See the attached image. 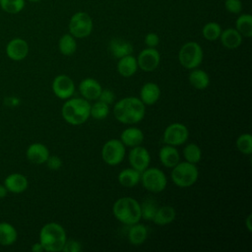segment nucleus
Masks as SVG:
<instances>
[{"mask_svg":"<svg viewBox=\"0 0 252 252\" xmlns=\"http://www.w3.org/2000/svg\"><path fill=\"white\" fill-rule=\"evenodd\" d=\"M145 113L146 105L136 96L123 97L113 106V115L122 124H137L144 119Z\"/></svg>","mask_w":252,"mask_h":252,"instance_id":"obj_1","label":"nucleus"},{"mask_svg":"<svg viewBox=\"0 0 252 252\" xmlns=\"http://www.w3.org/2000/svg\"><path fill=\"white\" fill-rule=\"evenodd\" d=\"M91 103L84 97H70L66 99L61 108L63 119L70 125L84 124L90 115Z\"/></svg>","mask_w":252,"mask_h":252,"instance_id":"obj_2","label":"nucleus"},{"mask_svg":"<svg viewBox=\"0 0 252 252\" xmlns=\"http://www.w3.org/2000/svg\"><path fill=\"white\" fill-rule=\"evenodd\" d=\"M66 240V231L60 223L54 221L47 222L39 230V243L42 245L44 251H62Z\"/></svg>","mask_w":252,"mask_h":252,"instance_id":"obj_3","label":"nucleus"},{"mask_svg":"<svg viewBox=\"0 0 252 252\" xmlns=\"http://www.w3.org/2000/svg\"><path fill=\"white\" fill-rule=\"evenodd\" d=\"M115 219L123 224L131 225L141 220V205L132 197H121L112 206Z\"/></svg>","mask_w":252,"mask_h":252,"instance_id":"obj_4","label":"nucleus"},{"mask_svg":"<svg viewBox=\"0 0 252 252\" xmlns=\"http://www.w3.org/2000/svg\"><path fill=\"white\" fill-rule=\"evenodd\" d=\"M173 183L181 188L190 187L196 183L199 177V170L196 164L188 161H179L172 167L170 174Z\"/></svg>","mask_w":252,"mask_h":252,"instance_id":"obj_5","label":"nucleus"},{"mask_svg":"<svg viewBox=\"0 0 252 252\" xmlns=\"http://www.w3.org/2000/svg\"><path fill=\"white\" fill-rule=\"evenodd\" d=\"M204 58L202 46L196 41L184 43L178 51V61L186 69L192 70L198 68Z\"/></svg>","mask_w":252,"mask_h":252,"instance_id":"obj_6","label":"nucleus"},{"mask_svg":"<svg viewBox=\"0 0 252 252\" xmlns=\"http://www.w3.org/2000/svg\"><path fill=\"white\" fill-rule=\"evenodd\" d=\"M142 185L145 189L153 193L162 192L166 185L167 179L164 172L158 167H147L141 172Z\"/></svg>","mask_w":252,"mask_h":252,"instance_id":"obj_7","label":"nucleus"},{"mask_svg":"<svg viewBox=\"0 0 252 252\" xmlns=\"http://www.w3.org/2000/svg\"><path fill=\"white\" fill-rule=\"evenodd\" d=\"M93 19L88 13L83 11L76 12L71 17L68 25L69 33L76 38L88 37L93 32Z\"/></svg>","mask_w":252,"mask_h":252,"instance_id":"obj_8","label":"nucleus"},{"mask_svg":"<svg viewBox=\"0 0 252 252\" xmlns=\"http://www.w3.org/2000/svg\"><path fill=\"white\" fill-rule=\"evenodd\" d=\"M125 154V146L118 139H110L106 141L101 149V158L103 161L110 166H115L122 162Z\"/></svg>","mask_w":252,"mask_h":252,"instance_id":"obj_9","label":"nucleus"},{"mask_svg":"<svg viewBox=\"0 0 252 252\" xmlns=\"http://www.w3.org/2000/svg\"><path fill=\"white\" fill-rule=\"evenodd\" d=\"M189 138L188 128L179 122L169 124L163 132V142L174 147L181 146L187 142Z\"/></svg>","mask_w":252,"mask_h":252,"instance_id":"obj_10","label":"nucleus"},{"mask_svg":"<svg viewBox=\"0 0 252 252\" xmlns=\"http://www.w3.org/2000/svg\"><path fill=\"white\" fill-rule=\"evenodd\" d=\"M51 89L55 96L66 100L73 96L75 93V84L71 77L65 74H61L53 79Z\"/></svg>","mask_w":252,"mask_h":252,"instance_id":"obj_11","label":"nucleus"},{"mask_svg":"<svg viewBox=\"0 0 252 252\" xmlns=\"http://www.w3.org/2000/svg\"><path fill=\"white\" fill-rule=\"evenodd\" d=\"M136 59L138 68L144 72H153L160 63V54L156 47H147L138 54Z\"/></svg>","mask_w":252,"mask_h":252,"instance_id":"obj_12","label":"nucleus"},{"mask_svg":"<svg viewBox=\"0 0 252 252\" xmlns=\"http://www.w3.org/2000/svg\"><path fill=\"white\" fill-rule=\"evenodd\" d=\"M128 159L131 167L142 172L143 170H145L147 167L150 166L151 156L149 151L145 147L139 145V146L133 147L130 150L128 155Z\"/></svg>","mask_w":252,"mask_h":252,"instance_id":"obj_13","label":"nucleus"},{"mask_svg":"<svg viewBox=\"0 0 252 252\" xmlns=\"http://www.w3.org/2000/svg\"><path fill=\"white\" fill-rule=\"evenodd\" d=\"M6 54L11 60L21 61L29 54V44L23 38H13L6 45Z\"/></svg>","mask_w":252,"mask_h":252,"instance_id":"obj_14","label":"nucleus"},{"mask_svg":"<svg viewBox=\"0 0 252 252\" xmlns=\"http://www.w3.org/2000/svg\"><path fill=\"white\" fill-rule=\"evenodd\" d=\"M101 85L94 78H85L79 84V92L87 100H96L101 93Z\"/></svg>","mask_w":252,"mask_h":252,"instance_id":"obj_15","label":"nucleus"},{"mask_svg":"<svg viewBox=\"0 0 252 252\" xmlns=\"http://www.w3.org/2000/svg\"><path fill=\"white\" fill-rule=\"evenodd\" d=\"M49 155L50 154H49L48 148L44 144L38 143V142L31 144L26 151L27 158L32 163H34V164L45 163Z\"/></svg>","mask_w":252,"mask_h":252,"instance_id":"obj_16","label":"nucleus"},{"mask_svg":"<svg viewBox=\"0 0 252 252\" xmlns=\"http://www.w3.org/2000/svg\"><path fill=\"white\" fill-rule=\"evenodd\" d=\"M4 185L7 188L8 192L20 194V193L25 192L28 189L29 181H28V178L25 175H23L22 173L14 172V173L9 174L5 178Z\"/></svg>","mask_w":252,"mask_h":252,"instance_id":"obj_17","label":"nucleus"},{"mask_svg":"<svg viewBox=\"0 0 252 252\" xmlns=\"http://www.w3.org/2000/svg\"><path fill=\"white\" fill-rule=\"evenodd\" d=\"M158 158L161 164L168 168H172L180 161V154L176 147L167 144L160 148Z\"/></svg>","mask_w":252,"mask_h":252,"instance_id":"obj_18","label":"nucleus"},{"mask_svg":"<svg viewBox=\"0 0 252 252\" xmlns=\"http://www.w3.org/2000/svg\"><path fill=\"white\" fill-rule=\"evenodd\" d=\"M160 89L158 85L153 82H148L143 85L140 90V99L145 105H153L159 99Z\"/></svg>","mask_w":252,"mask_h":252,"instance_id":"obj_19","label":"nucleus"},{"mask_svg":"<svg viewBox=\"0 0 252 252\" xmlns=\"http://www.w3.org/2000/svg\"><path fill=\"white\" fill-rule=\"evenodd\" d=\"M120 141L124 144L125 147H136L143 143L144 133L140 128L137 127H127L125 128L120 135Z\"/></svg>","mask_w":252,"mask_h":252,"instance_id":"obj_20","label":"nucleus"},{"mask_svg":"<svg viewBox=\"0 0 252 252\" xmlns=\"http://www.w3.org/2000/svg\"><path fill=\"white\" fill-rule=\"evenodd\" d=\"M242 35L236 31L235 28H228L221 31L220 39L221 44L227 49H236L242 43Z\"/></svg>","mask_w":252,"mask_h":252,"instance_id":"obj_21","label":"nucleus"},{"mask_svg":"<svg viewBox=\"0 0 252 252\" xmlns=\"http://www.w3.org/2000/svg\"><path fill=\"white\" fill-rule=\"evenodd\" d=\"M137 69H138L137 59L132 54L119 58L117 63V71L122 77H125V78L132 77L137 72Z\"/></svg>","mask_w":252,"mask_h":252,"instance_id":"obj_22","label":"nucleus"},{"mask_svg":"<svg viewBox=\"0 0 252 252\" xmlns=\"http://www.w3.org/2000/svg\"><path fill=\"white\" fill-rule=\"evenodd\" d=\"M109 51L117 59L132 54L133 45L122 38H112L109 41Z\"/></svg>","mask_w":252,"mask_h":252,"instance_id":"obj_23","label":"nucleus"},{"mask_svg":"<svg viewBox=\"0 0 252 252\" xmlns=\"http://www.w3.org/2000/svg\"><path fill=\"white\" fill-rule=\"evenodd\" d=\"M118 182L123 186L127 188H132L136 186L141 179V172L134 169L133 167L124 168L122 169L117 176Z\"/></svg>","mask_w":252,"mask_h":252,"instance_id":"obj_24","label":"nucleus"},{"mask_svg":"<svg viewBox=\"0 0 252 252\" xmlns=\"http://www.w3.org/2000/svg\"><path fill=\"white\" fill-rule=\"evenodd\" d=\"M148 237V229L142 223H134L130 225L128 231V240L134 246L142 245Z\"/></svg>","mask_w":252,"mask_h":252,"instance_id":"obj_25","label":"nucleus"},{"mask_svg":"<svg viewBox=\"0 0 252 252\" xmlns=\"http://www.w3.org/2000/svg\"><path fill=\"white\" fill-rule=\"evenodd\" d=\"M176 217L175 209L172 206L165 205L158 207L153 219V221L158 225H165L171 223Z\"/></svg>","mask_w":252,"mask_h":252,"instance_id":"obj_26","label":"nucleus"},{"mask_svg":"<svg viewBox=\"0 0 252 252\" xmlns=\"http://www.w3.org/2000/svg\"><path fill=\"white\" fill-rule=\"evenodd\" d=\"M188 80L191 86L197 90H205L210 85V77L208 73L198 68L192 69L188 76Z\"/></svg>","mask_w":252,"mask_h":252,"instance_id":"obj_27","label":"nucleus"},{"mask_svg":"<svg viewBox=\"0 0 252 252\" xmlns=\"http://www.w3.org/2000/svg\"><path fill=\"white\" fill-rule=\"evenodd\" d=\"M18 232L14 225L9 222H0V245L10 246L16 242Z\"/></svg>","mask_w":252,"mask_h":252,"instance_id":"obj_28","label":"nucleus"},{"mask_svg":"<svg viewBox=\"0 0 252 252\" xmlns=\"http://www.w3.org/2000/svg\"><path fill=\"white\" fill-rule=\"evenodd\" d=\"M58 48L61 54L65 56L73 55L77 50V41L71 33L63 34L58 41Z\"/></svg>","mask_w":252,"mask_h":252,"instance_id":"obj_29","label":"nucleus"},{"mask_svg":"<svg viewBox=\"0 0 252 252\" xmlns=\"http://www.w3.org/2000/svg\"><path fill=\"white\" fill-rule=\"evenodd\" d=\"M236 31L244 37L252 36V16L250 14H242L235 21Z\"/></svg>","mask_w":252,"mask_h":252,"instance_id":"obj_30","label":"nucleus"},{"mask_svg":"<svg viewBox=\"0 0 252 252\" xmlns=\"http://www.w3.org/2000/svg\"><path fill=\"white\" fill-rule=\"evenodd\" d=\"M183 157L186 161L197 164L202 158L201 148L195 143H189L183 149Z\"/></svg>","mask_w":252,"mask_h":252,"instance_id":"obj_31","label":"nucleus"},{"mask_svg":"<svg viewBox=\"0 0 252 252\" xmlns=\"http://www.w3.org/2000/svg\"><path fill=\"white\" fill-rule=\"evenodd\" d=\"M221 27L216 22L207 23L202 29V35L209 41H215L219 39L221 33Z\"/></svg>","mask_w":252,"mask_h":252,"instance_id":"obj_32","label":"nucleus"},{"mask_svg":"<svg viewBox=\"0 0 252 252\" xmlns=\"http://www.w3.org/2000/svg\"><path fill=\"white\" fill-rule=\"evenodd\" d=\"M141 205V218L145 220H153L157 210L158 208V203L151 198H148L143 201Z\"/></svg>","mask_w":252,"mask_h":252,"instance_id":"obj_33","label":"nucleus"},{"mask_svg":"<svg viewBox=\"0 0 252 252\" xmlns=\"http://www.w3.org/2000/svg\"><path fill=\"white\" fill-rule=\"evenodd\" d=\"M109 114V105L107 103H104L98 99L94 104H91V110L90 115L96 119V120H102L105 119Z\"/></svg>","mask_w":252,"mask_h":252,"instance_id":"obj_34","label":"nucleus"},{"mask_svg":"<svg viewBox=\"0 0 252 252\" xmlns=\"http://www.w3.org/2000/svg\"><path fill=\"white\" fill-rule=\"evenodd\" d=\"M236 148L243 155L252 154V136L249 133H244L236 139Z\"/></svg>","mask_w":252,"mask_h":252,"instance_id":"obj_35","label":"nucleus"},{"mask_svg":"<svg viewBox=\"0 0 252 252\" xmlns=\"http://www.w3.org/2000/svg\"><path fill=\"white\" fill-rule=\"evenodd\" d=\"M0 7L8 14H18L25 7V0H0Z\"/></svg>","mask_w":252,"mask_h":252,"instance_id":"obj_36","label":"nucleus"},{"mask_svg":"<svg viewBox=\"0 0 252 252\" xmlns=\"http://www.w3.org/2000/svg\"><path fill=\"white\" fill-rule=\"evenodd\" d=\"M225 10L233 15H238L242 11V2L240 0H224Z\"/></svg>","mask_w":252,"mask_h":252,"instance_id":"obj_37","label":"nucleus"},{"mask_svg":"<svg viewBox=\"0 0 252 252\" xmlns=\"http://www.w3.org/2000/svg\"><path fill=\"white\" fill-rule=\"evenodd\" d=\"M97 99L110 105L115 101V94L113 91H111L109 89H102Z\"/></svg>","mask_w":252,"mask_h":252,"instance_id":"obj_38","label":"nucleus"},{"mask_svg":"<svg viewBox=\"0 0 252 252\" xmlns=\"http://www.w3.org/2000/svg\"><path fill=\"white\" fill-rule=\"evenodd\" d=\"M83 250L82 244L74 239L71 240H66L62 251L64 252H81Z\"/></svg>","mask_w":252,"mask_h":252,"instance_id":"obj_39","label":"nucleus"},{"mask_svg":"<svg viewBox=\"0 0 252 252\" xmlns=\"http://www.w3.org/2000/svg\"><path fill=\"white\" fill-rule=\"evenodd\" d=\"M47 167L51 170H57L62 166V160L58 156H50L45 161Z\"/></svg>","mask_w":252,"mask_h":252,"instance_id":"obj_40","label":"nucleus"},{"mask_svg":"<svg viewBox=\"0 0 252 252\" xmlns=\"http://www.w3.org/2000/svg\"><path fill=\"white\" fill-rule=\"evenodd\" d=\"M159 43V37L156 32H149L145 36V44L147 47H157Z\"/></svg>","mask_w":252,"mask_h":252,"instance_id":"obj_41","label":"nucleus"},{"mask_svg":"<svg viewBox=\"0 0 252 252\" xmlns=\"http://www.w3.org/2000/svg\"><path fill=\"white\" fill-rule=\"evenodd\" d=\"M32 251H33V252H42V251H44V250H43L42 245H41V244L39 243V241H38V242L32 244Z\"/></svg>","mask_w":252,"mask_h":252,"instance_id":"obj_42","label":"nucleus"},{"mask_svg":"<svg viewBox=\"0 0 252 252\" xmlns=\"http://www.w3.org/2000/svg\"><path fill=\"white\" fill-rule=\"evenodd\" d=\"M7 193H8V190L5 187V185L4 184H0V199L5 198L7 196Z\"/></svg>","mask_w":252,"mask_h":252,"instance_id":"obj_43","label":"nucleus"},{"mask_svg":"<svg viewBox=\"0 0 252 252\" xmlns=\"http://www.w3.org/2000/svg\"><path fill=\"white\" fill-rule=\"evenodd\" d=\"M251 218H252V216H251V215H249V216L247 217L246 220H245V224H246V227H247V229H248V231H249V232H251V231H252V225H251Z\"/></svg>","mask_w":252,"mask_h":252,"instance_id":"obj_44","label":"nucleus"},{"mask_svg":"<svg viewBox=\"0 0 252 252\" xmlns=\"http://www.w3.org/2000/svg\"><path fill=\"white\" fill-rule=\"evenodd\" d=\"M29 1H31V2H38L40 0H29Z\"/></svg>","mask_w":252,"mask_h":252,"instance_id":"obj_45","label":"nucleus"}]
</instances>
